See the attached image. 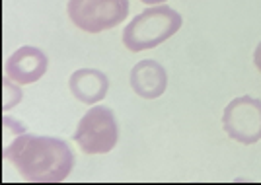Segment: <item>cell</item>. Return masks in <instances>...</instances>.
Returning <instances> with one entry per match:
<instances>
[{"label": "cell", "instance_id": "obj_1", "mask_svg": "<svg viewBox=\"0 0 261 185\" xmlns=\"http://www.w3.org/2000/svg\"><path fill=\"white\" fill-rule=\"evenodd\" d=\"M4 158L14 164L23 179L33 183L65 181L74 168V154L68 142L25 131L12 142H4Z\"/></svg>", "mask_w": 261, "mask_h": 185}, {"label": "cell", "instance_id": "obj_2", "mask_svg": "<svg viewBox=\"0 0 261 185\" xmlns=\"http://www.w3.org/2000/svg\"><path fill=\"white\" fill-rule=\"evenodd\" d=\"M181 22V16L166 4L146 8L139 16H135L123 30V43L133 53L154 49L170 39L175 32H179Z\"/></svg>", "mask_w": 261, "mask_h": 185}, {"label": "cell", "instance_id": "obj_3", "mask_svg": "<svg viewBox=\"0 0 261 185\" xmlns=\"http://www.w3.org/2000/svg\"><path fill=\"white\" fill-rule=\"evenodd\" d=\"M68 18L88 33L115 28L129 16V0H68Z\"/></svg>", "mask_w": 261, "mask_h": 185}, {"label": "cell", "instance_id": "obj_4", "mask_svg": "<svg viewBox=\"0 0 261 185\" xmlns=\"http://www.w3.org/2000/svg\"><path fill=\"white\" fill-rule=\"evenodd\" d=\"M119 139V129L115 113L106 105H96L88 109V113L80 119L74 133V141L80 150L86 154H106L113 150Z\"/></svg>", "mask_w": 261, "mask_h": 185}, {"label": "cell", "instance_id": "obj_5", "mask_svg": "<svg viewBox=\"0 0 261 185\" xmlns=\"http://www.w3.org/2000/svg\"><path fill=\"white\" fill-rule=\"evenodd\" d=\"M222 127L232 141L242 144L261 141V99L251 96L232 99L224 109Z\"/></svg>", "mask_w": 261, "mask_h": 185}, {"label": "cell", "instance_id": "obj_6", "mask_svg": "<svg viewBox=\"0 0 261 185\" xmlns=\"http://www.w3.org/2000/svg\"><path fill=\"white\" fill-rule=\"evenodd\" d=\"M47 65L49 59L41 49L33 45H23L8 57L4 70L6 76L16 84H33L47 72Z\"/></svg>", "mask_w": 261, "mask_h": 185}, {"label": "cell", "instance_id": "obj_7", "mask_svg": "<svg viewBox=\"0 0 261 185\" xmlns=\"http://www.w3.org/2000/svg\"><path fill=\"white\" fill-rule=\"evenodd\" d=\"M130 88L144 99L160 98L168 88V74L158 61H141L130 70Z\"/></svg>", "mask_w": 261, "mask_h": 185}, {"label": "cell", "instance_id": "obj_8", "mask_svg": "<svg viewBox=\"0 0 261 185\" xmlns=\"http://www.w3.org/2000/svg\"><path fill=\"white\" fill-rule=\"evenodd\" d=\"M68 86L78 101L90 105L106 98L109 90V78L106 76V72H101L98 68H80L76 72H72Z\"/></svg>", "mask_w": 261, "mask_h": 185}, {"label": "cell", "instance_id": "obj_9", "mask_svg": "<svg viewBox=\"0 0 261 185\" xmlns=\"http://www.w3.org/2000/svg\"><path fill=\"white\" fill-rule=\"evenodd\" d=\"M20 99H22V92H20V88L14 86V80H10V78L6 76L4 78V109L14 108Z\"/></svg>", "mask_w": 261, "mask_h": 185}, {"label": "cell", "instance_id": "obj_10", "mask_svg": "<svg viewBox=\"0 0 261 185\" xmlns=\"http://www.w3.org/2000/svg\"><path fill=\"white\" fill-rule=\"evenodd\" d=\"M253 63H255L257 70L261 72V41H259V45L255 47V53H253Z\"/></svg>", "mask_w": 261, "mask_h": 185}, {"label": "cell", "instance_id": "obj_11", "mask_svg": "<svg viewBox=\"0 0 261 185\" xmlns=\"http://www.w3.org/2000/svg\"><path fill=\"white\" fill-rule=\"evenodd\" d=\"M141 2L150 4V6H158V4H162V2H166V0H141Z\"/></svg>", "mask_w": 261, "mask_h": 185}]
</instances>
